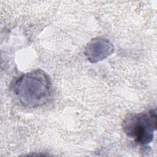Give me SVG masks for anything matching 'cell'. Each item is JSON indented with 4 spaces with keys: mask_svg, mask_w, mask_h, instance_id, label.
Returning a JSON list of instances; mask_svg holds the SVG:
<instances>
[{
    "mask_svg": "<svg viewBox=\"0 0 157 157\" xmlns=\"http://www.w3.org/2000/svg\"><path fill=\"white\" fill-rule=\"evenodd\" d=\"M12 90L17 101L29 108L44 105L52 94V85L48 75L39 69L20 76L12 83Z\"/></svg>",
    "mask_w": 157,
    "mask_h": 157,
    "instance_id": "obj_1",
    "label": "cell"
},
{
    "mask_svg": "<svg viewBox=\"0 0 157 157\" xmlns=\"http://www.w3.org/2000/svg\"><path fill=\"white\" fill-rule=\"evenodd\" d=\"M156 110L150 109L130 113L123 121V129L129 137L137 144L145 145L152 142L156 128Z\"/></svg>",
    "mask_w": 157,
    "mask_h": 157,
    "instance_id": "obj_2",
    "label": "cell"
},
{
    "mask_svg": "<svg viewBox=\"0 0 157 157\" xmlns=\"http://www.w3.org/2000/svg\"><path fill=\"white\" fill-rule=\"evenodd\" d=\"M113 52V45L105 39H94L87 44L85 55L91 63L104 59Z\"/></svg>",
    "mask_w": 157,
    "mask_h": 157,
    "instance_id": "obj_3",
    "label": "cell"
}]
</instances>
